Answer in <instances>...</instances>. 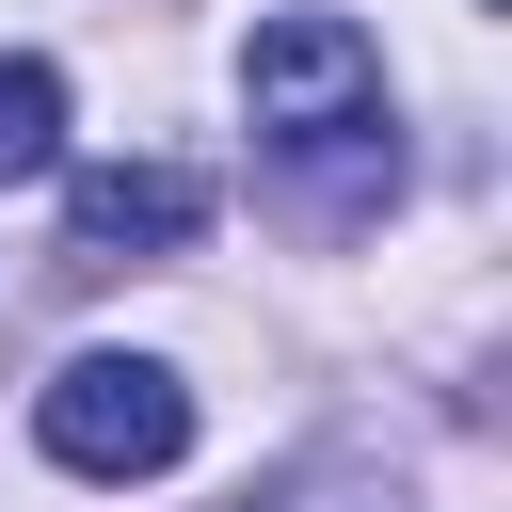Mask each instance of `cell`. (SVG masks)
<instances>
[{
    "label": "cell",
    "instance_id": "obj_1",
    "mask_svg": "<svg viewBox=\"0 0 512 512\" xmlns=\"http://www.w3.org/2000/svg\"><path fill=\"white\" fill-rule=\"evenodd\" d=\"M240 96H256V128L288 144V160H384V48L352 32V16H256V48H240Z\"/></svg>",
    "mask_w": 512,
    "mask_h": 512
},
{
    "label": "cell",
    "instance_id": "obj_2",
    "mask_svg": "<svg viewBox=\"0 0 512 512\" xmlns=\"http://www.w3.org/2000/svg\"><path fill=\"white\" fill-rule=\"evenodd\" d=\"M32 448H48L64 480H160V464L192 448V384H176L160 352H80V368H48Z\"/></svg>",
    "mask_w": 512,
    "mask_h": 512
},
{
    "label": "cell",
    "instance_id": "obj_3",
    "mask_svg": "<svg viewBox=\"0 0 512 512\" xmlns=\"http://www.w3.org/2000/svg\"><path fill=\"white\" fill-rule=\"evenodd\" d=\"M192 224H208V176H192V160H96V176L64 192L80 272H112V256H176Z\"/></svg>",
    "mask_w": 512,
    "mask_h": 512
},
{
    "label": "cell",
    "instance_id": "obj_4",
    "mask_svg": "<svg viewBox=\"0 0 512 512\" xmlns=\"http://www.w3.org/2000/svg\"><path fill=\"white\" fill-rule=\"evenodd\" d=\"M64 160V80L32 48H0V176H48Z\"/></svg>",
    "mask_w": 512,
    "mask_h": 512
}]
</instances>
